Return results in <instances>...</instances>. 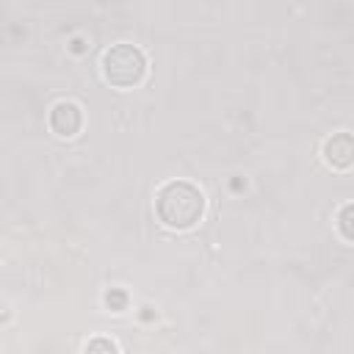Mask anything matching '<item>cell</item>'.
<instances>
[{
    "label": "cell",
    "instance_id": "52a82bcc",
    "mask_svg": "<svg viewBox=\"0 0 354 354\" xmlns=\"http://www.w3.org/2000/svg\"><path fill=\"white\" fill-rule=\"evenodd\" d=\"M105 301H108V307H111V310H116V313H119V310H124V307H127V293H124V290H111V293L105 296Z\"/></svg>",
    "mask_w": 354,
    "mask_h": 354
},
{
    "label": "cell",
    "instance_id": "277c9868",
    "mask_svg": "<svg viewBox=\"0 0 354 354\" xmlns=\"http://www.w3.org/2000/svg\"><path fill=\"white\" fill-rule=\"evenodd\" d=\"M324 158L332 169H351L354 166V136L335 133L324 141Z\"/></svg>",
    "mask_w": 354,
    "mask_h": 354
},
{
    "label": "cell",
    "instance_id": "7a4b0ae2",
    "mask_svg": "<svg viewBox=\"0 0 354 354\" xmlns=\"http://www.w3.org/2000/svg\"><path fill=\"white\" fill-rule=\"evenodd\" d=\"M102 72L108 77V83L119 86V88H127V86H136L144 72H147V58L144 53L136 47V44H113L111 50H105L102 55Z\"/></svg>",
    "mask_w": 354,
    "mask_h": 354
},
{
    "label": "cell",
    "instance_id": "6da1fadb",
    "mask_svg": "<svg viewBox=\"0 0 354 354\" xmlns=\"http://www.w3.org/2000/svg\"><path fill=\"white\" fill-rule=\"evenodd\" d=\"M155 213L171 230H188L205 216V194L185 180H171L155 194Z\"/></svg>",
    "mask_w": 354,
    "mask_h": 354
},
{
    "label": "cell",
    "instance_id": "3957f363",
    "mask_svg": "<svg viewBox=\"0 0 354 354\" xmlns=\"http://www.w3.org/2000/svg\"><path fill=\"white\" fill-rule=\"evenodd\" d=\"M80 127H83V111L72 100H61L50 108V130L55 136L72 138V136L80 133Z\"/></svg>",
    "mask_w": 354,
    "mask_h": 354
},
{
    "label": "cell",
    "instance_id": "8992f818",
    "mask_svg": "<svg viewBox=\"0 0 354 354\" xmlns=\"http://www.w3.org/2000/svg\"><path fill=\"white\" fill-rule=\"evenodd\" d=\"M83 354H119V348H116V343L108 340V337H91V340L86 343Z\"/></svg>",
    "mask_w": 354,
    "mask_h": 354
},
{
    "label": "cell",
    "instance_id": "5b68a950",
    "mask_svg": "<svg viewBox=\"0 0 354 354\" xmlns=\"http://www.w3.org/2000/svg\"><path fill=\"white\" fill-rule=\"evenodd\" d=\"M337 230H340V235L346 241L354 243V202H348V205L340 207V213H337Z\"/></svg>",
    "mask_w": 354,
    "mask_h": 354
}]
</instances>
